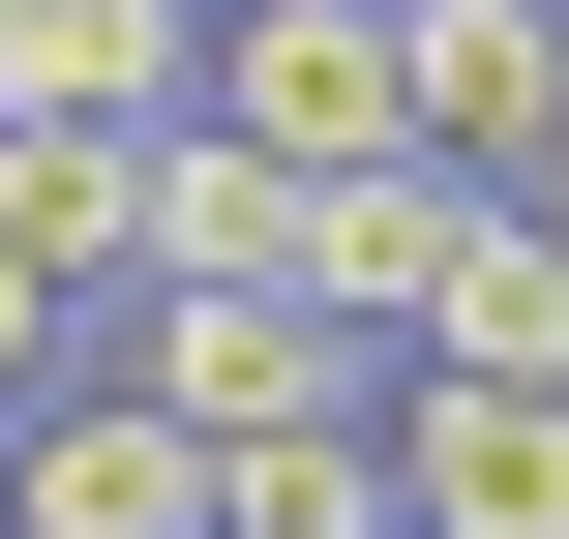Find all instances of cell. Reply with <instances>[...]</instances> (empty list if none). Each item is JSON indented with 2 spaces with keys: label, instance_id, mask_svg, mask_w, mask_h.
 Returning a JSON list of instances; mask_svg holds the SVG:
<instances>
[{
  "label": "cell",
  "instance_id": "6da1fadb",
  "mask_svg": "<svg viewBox=\"0 0 569 539\" xmlns=\"http://www.w3.org/2000/svg\"><path fill=\"white\" fill-rule=\"evenodd\" d=\"M90 360H120V390H150L180 450H330V420L390 390V360H360V330H300L270 270H150V300H120Z\"/></svg>",
  "mask_w": 569,
  "mask_h": 539
},
{
  "label": "cell",
  "instance_id": "7a4b0ae2",
  "mask_svg": "<svg viewBox=\"0 0 569 539\" xmlns=\"http://www.w3.org/2000/svg\"><path fill=\"white\" fill-rule=\"evenodd\" d=\"M360 480H390V539H569V390L390 360V390H360Z\"/></svg>",
  "mask_w": 569,
  "mask_h": 539
},
{
  "label": "cell",
  "instance_id": "3957f363",
  "mask_svg": "<svg viewBox=\"0 0 569 539\" xmlns=\"http://www.w3.org/2000/svg\"><path fill=\"white\" fill-rule=\"evenodd\" d=\"M390 150L420 180H540L569 150V0H390Z\"/></svg>",
  "mask_w": 569,
  "mask_h": 539
},
{
  "label": "cell",
  "instance_id": "277c9868",
  "mask_svg": "<svg viewBox=\"0 0 569 539\" xmlns=\"http://www.w3.org/2000/svg\"><path fill=\"white\" fill-rule=\"evenodd\" d=\"M30 390H90V300H60L30 240H0V420H30Z\"/></svg>",
  "mask_w": 569,
  "mask_h": 539
}]
</instances>
